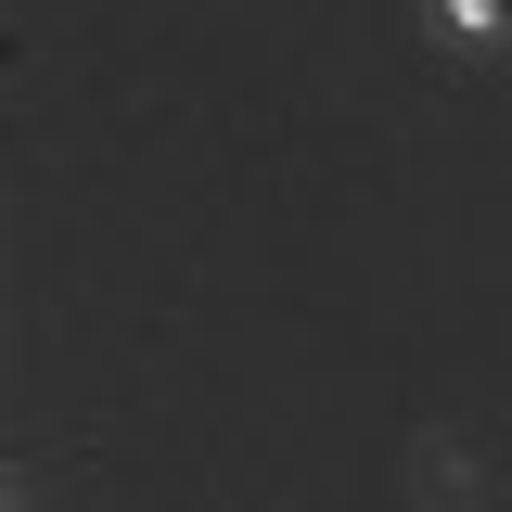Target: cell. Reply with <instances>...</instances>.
Segmentation results:
<instances>
[]
</instances>
